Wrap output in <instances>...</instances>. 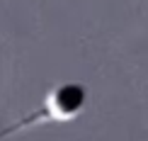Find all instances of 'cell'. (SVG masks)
Wrapping results in <instances>:
<instances>
[{
    "mask_svg": "<svg viewBox=\"0 0 148 141\" xmlns=\"http://www.w3.org/2000/svg\"><path fill=\"white\" fill-rule=\"evenodd\" d=\"M85 102H88V90L80 83H61L56 88H51L44 97L39 109H34L29 117L20 119L17 124L8 127L5 131H0V141L10 134H17L22 129H29V127L36 124H49V122H71L75 119L78 114H83Z\"/></svg>",
    "mask_w": 148,
    "mask_h": 141,
    "instance_id": "cell-1",
    "label": "cell"
}]
</instances>
